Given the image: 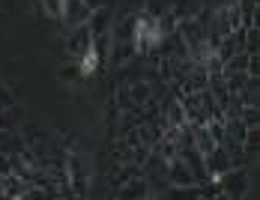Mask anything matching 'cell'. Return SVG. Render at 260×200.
Segmentation results:
<instances>
[{
  "mask_svg": "<svg viewBox=\"0 0 260 200\" xmlns=\"http://www.w3.org/2000/svg\"><path fill=\"white\" fill-rule=\"evenodd\" d=\"M63 164H66V188H72L69 194L72 197H87L90 194V155L84 152H66L63 155Z\"/></svg>",
  "mask_w": 260,
  "mask_h": 200,
  "instance_id": "cell-1",
  "label": "cell"
},
{
  "mask_svg": "<svg viewBox=\"0 0 260 200\" xmlns=\"http://www.w3.org/2000/svg\"><path fill=\"white\" fill-rule=\"evenodd\" d=\"M165 179L171 182V188H201L198 174L182 161V158H171L165 164Z\"/></svg>",
  "mask_w": 260,
  "mask_h": 200,
  "instance_id": "cell-2",
  "label": "cell"
},
{
  "mask_svg": "<svg viewBox=\"0 0 260 200\" xmlns=\"http://www.w3.org/2000/svg\"><path fill=\"white\" fill-rule=\"evenodd\" d=\"M90 45H93V36H90V27H87V24H78V27H72V30H69V39H66V51H69V54H72L75 60H78L81 54L90 48Z\"/></svg>",
  "mask_w": 260,
  "mask_h": 200,
  "instance_id": "cell-3",
  "label": "cell"
},
{
  "mask_svg": "<svg viewBox=\"0 0 260 200\" xmlns=\"http://www.w3.org/2000/svg\"><path fill=\"white\" fill-rule=\"evenodd\" d=\"M138 54H135V45H132V39H114L111 42V48H108V57L105 60H111V66H126L129 60H135Z\"/></svg>",
  "mask_w": 260,
  "mask_h": 200,
  "instance_id": "cell-4",
  "label": "cell"
},
{
  "mask_svg": "<svg viewBox=\"0 0 260 200\" xmlns=\"http://www.w3.org/2000/svg\"><path fill=\"white\" fill-rule=\"evenodd\" d=\"M90 12H93V9H90L84 0H66V12H63V21H66V27L72 30V27H78V24H87Z\"/></svg>",
  "mask_w": 260,
  "mask_h": 200,
  "instance_id": "cell-5",
  "label": "cell"
},
{
  "mask_svg": "<svg viewBox=\"0 0 260 200\" xmlns=\"http://www.w3.org/2000/svg\"><path fill=\"white\" fill-rule=\"evenodd\" d=\"M168 12L177 18V21H185V18H198L204 12V3L201 0H168Z\"/></svg>",
  "mask_w": 260,
  "mask_h": 200,
  "instance_id": "cell-6",
  "label": "cell"
},
{
  "mask_svg": "<svg viewBox=\"0 0 260 200\" xmlns=\"http://www.w3.org/2000/svg\"><path fill=\"white\" fill-rule=\"evenodd\" d=\"M102 51L96 48V45H90V48L84 51L78 57V72H81V78H90V75H96L99 69H102Z\"/></svg>",
  "mask_w": 260,
  "mask_h": 200,
  "instance_id": "cell-7",
  "label": "cell"
},
{
  "mask_svg": "<svg viewBox=\"0 0 260 200\" xmlns=\"http://www.w3.org/2000/svg\"><path fill=\"white\" fill-rule=\"evenodd\" d=\"M114 194H117V197H153V191H150V182L144 179V174L132 176L129 182H126L123 188H117Z\"/></svg>",
  "mask_w": 260,
  "mask_h": 200,
  "instance_id": "cell-8",
  "label": "cell"
},
{
  "mask_svg": "<svg viewBox=\"0 0 260 200\" xmlns=\"http://www.w3.org/2000/svg\"><path fill=\"white\" fill-rule=\"evenodd\" d=\"M39 9H42L45 18H51V21H63L66 0H39Z\"/></svg>",
  "mask_w": 260,
  "mask_h": 200,
  "instance_id": "cell-9",
  "label": "cell"
},
{
  "mask_svg": "<svg viewBox=\"0 0 260 200\" xmlns=\"http://www.w3.org/2000/svg\"><path fill=\"white\" fill-rule=\"evenodd\" d=\"M168 125H177V128H182L185 123V108L180 105V99H171V105H168Z\"/></svg>",
  "mask_w": 260,
  "mask_h": 200,
  "instance_id": "cell-10",
  "label": "cell"
},
{
  "mask_svg": "<svg viewBox=\"0 0 260 200\" xmlns=\"http://www.w3.org/2000/svg\"><path fill=\"white\" fill-rule=\"evenodd\" d=\"M168 6H171L168 0H147L144 3V12L153 15V18H161V15H168Z\"/></svg>",
  "mask_w": 260,
  "mask_h": 200,
  "instance_id": "cell-11",
  "label": "cell"
},
{
  "mask_svg": "<svg viewBox=\"0 0 260 200\" xmlns=\"http://www.w3.org/2000/svg\"><path fill=\"white\" fill-rule=\"evenodd\" d=\"M18 96L12 93V87H6V84H0V108H9V105H15Z\"/></svg>",
  "mask_w": 260,
  "mask_h": 200,
  "instance_id": "cell-12",
  "label": "cell"
},
{
  "mask_svg": "<svg viewBox=\"0 0 260 200\" xmlns=\"http://www.w3.org/2000/svg\"><path fill=\"white\" fill-rule=\"evenodd\" d=\"M81 72H78V63H72V66H63V72H60V81H66V84H72V81H78Z\"/></svg>",
  "mask_w": 260,
  "mask_h": 200,
  "instance_id": "cell-13",
  "label": "cell"
},
{
  "mask_svg": "<svg viewBox=\"0 0 260 200\" xmlns=\"http://www.w3.org/2000/svg\"><path fill=\"white\" fill-rule=\"evenodd\" d=\"M12 171H15V164H12V155H9V152H3V150H0V176L12 174Z\"/></svg>",
  "mask_w": 260,
  "mask_h": 200,
  "instance_id": "cell-14",
  "label": "cell"
}]
</instances>
